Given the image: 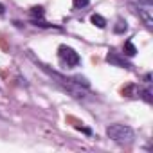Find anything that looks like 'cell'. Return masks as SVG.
I'll return each mask as SVG.
<instances>
[{
	"label": "cell",
	"instance_id": "6da1fadb",
	"mask_svg": "<svg viewBox=\"0 0 153 153\" xmlns=\"http://www.w3.org/2000/svg\"><path fill=\"white\" fill-rule=\"evenodd\" d=\"M38 65H40V68L43 70V72H47L51 78H54L59 85H63L74 97H85V92L81 90V87L83 88H88L90 87V83H88V79L87 78H81V76H74V78H65L63 74H59V72H56V70H51L47 65H43V63H40V61H36Z\"/></svg>",
	"mask_w": 153,
	"mask_h": 153
},
{
	"label": "cell",
	"instance_id": "7a4b0ae2",
	"mask_svg": "<svg viewBox=\"0 0 153 153\" xmlns=\"http://www.w3.org/2000/svg\"><path fill=\"white\" fill-rule=\"evenodd\" d=\"M106 135H108L114 142H117V144H130V142H133V139H135L133 128H130V126H126V124H110V126L106 128Z\"/></svg>",
	"mask_w": 153,
	"mask_h": 153
},
{
	"label": "cell",
	"instance_id": "3957f363",
	"mask_svg": "<svg viewBox=\"0 0 153 153\" xmlns=\"http://www.w3.org/2000/svg\"><path fill=\"white\" fill-rule=\"evenodd\" d=\"M58 56H59V59H61L67 67H78V65L81 63L79 54L76 52L72 47H67V45H59V47H58Z\"/></svg>",
	"mask_w": 153,
	"mask_h": 153
},
{
	"label": "cell",
	"instance_id": "277c9868",
	"mask_svg": "<svg viewBox=\"0 0 153 153\" xmlns=\"http://www.w3.org/2000/svg\"><path fill=\"white\" fill-rule=\"evenodd\" d=\"M106 61H108L110 65H114V67L131 68V63H130V61H126V59H124V56H119V54H117V52H114V51H110V52L106 54Z\"/></svg>",
	"mask_w": 153,
	"mask_h": 153
},
{
	"label": "cell",
	"instance_id": "5b68a950",
	"mask_svg": "<svg viewBox=\"0 0 153 153\" xmlns=\"http://www.w3.org/2000/svg\"><path fill=\"white\" fill-rule=\"evenodd\" d=\"M137 15L140 16V20L144 22L146 27H153V16H151V9H149V6H142V4H139V7H137Z\"/></svg>",
	"mask_w": 153,
	"mask_h": 153
},
{
	"label": "cell",
	"instance_id": "8992f818",
	"mask_svg": "<svg viewBox=\"0 0 153 153\" xmlns=\"http://www.w3.org/2000/svg\"><path fill=\"white\" fill-rule=\"evenodd\" d=\"M90 22H92L96 27H99V29H105V27H106V24H108V22H106V18H105V16H101V15H97V13H94V15L90 16Z\"/></svg>",
	"mask_w": 153,
	"mask_h": 153
},
{
	"label": "cell",
	"instance_id": "52a82bcc",
	"mask_svg": "<svg viewBox=\"0 0 153 153\" xmlns=\"http://www.w3.org/2000/svg\"><path fill=\"white\" fill-rule=\"evenodd\" d=\"M126 31H128V24H126V20L117 18V22H115V25H114V33H115V34H124Z\"/></svg>",
	"mask_w": 153,
	"mask_h": 153
},
{
	"label": "cell",
	"instance_id": "ba28073f",
	"mask_svg": "<svg viewBox=\"0 0 153 153\" xmlns=\"http://www.w3.org/2000/svg\"><path fill=\"white\" fill-rule=\"evenodd\" d=\"M124 54H126V56H130V58L137 54V47H135L130 40H128V42H124Z\"/></svg>",
	"mask_w": 153,
	"mask_h": 153
},
{
	"label": "cell",
	"instance_id": "9c48e42d",
	"mask_svg": "<svg viewBox=\"0 0 153 153\" xmlns=\"http://www.w3.org/2000/svg\"><path fill=\"white\" fill-rule=\"evenodd\" d=\"M43 15H45V11H43V7H40V6H34V7H31V16L36 20V18H43Z\"/></svg>",
	"mask_w": 153,
	"mask_h": 153
},
{
	"label": "cell",
	"instance_id": "30bf717a",
	"mask_svg": "<svg viewBox=\"0 0 153 153\" xmlns=\"http://www.w3.org/2000/svg\"><path fill=\"white\" fill-rule=\"evenodd\" d=\"M139 88L135 87V85H130V87H126V88H123V96H130V97H135V96H139V92H137Z\"/></svg>",
	"mask_w": 153,
	"mask_h": 153
},
{
	"label": "cell",
	"instance_id": "8fae6325",
	"mask_svg": "<svg viewBox=\"0 0 153 153\" xmlns=\"http://www.w3.org/2000/svg\"><path fill=\"white\" fill-rule=\"evenodd\" d=\"M139 94H140V97L146 101V103H151L153 101V97H151V90L149 88H144V90H139Z\"/></svg>",
	"mask_w": 153,
	"mask_h": 153
},
{
	"label": "cell",
	"instance_id": "7c38bea8",
	"mask_svg": "<svg viewBox=\"0 0 153 153\" xmlns=\"http://www.w3.org/2000/svg\"><path fill=\"white\" fill-rule=\"evenodd\" d=\"M90 4V0H72V6L76 9H81V7H87Z\"/></svg>",
	"mask_w": 153,
	"mask_h": 153
},
{
	"label": "cell",
	"instance_id": "4fadbf2b",
	"mask_svg": "<svg viewBox=\"0 0 153 153\" xmlns=\"http://www.w3.org/2000/svg\"><path fill=\"white\" fill-rule=\"evenodd\" d=\"M139 4H142V6H153V0H139Z\"/></svg>",
	"mask_w": 153,
	"mask_h": 153
},
{
	"label": "cell",
	"instance_id": "5bb4252c",
	"mask_svg": "<svg viewBox=\"0 0 153 153\" xmlns=\"http://www.w3.org/2000/svg\"><path fill=\"white\" fill-rule=\"evenodd\" d=\"M76 128H78V130H81V131H85L87 135H90V133H92V131H90L88 128H83V126H76Z\"/></svg>",
	"mask_w": 153,
	"mask_h": 153
},
{
	"label": "cell",
	"instance_id": "9a60e30c",
	"mask_svg": "<svg viewBox=\"0 0 153 153\" xmlns=\"http://www.w3.org/2000/svg\"><path fill=\"white\" fill-rule=\"evenodd\" d=\"M144 81H146V83H151V74H146V76H144Z\"/></svg>",
	"mask_w": 153,
	"mask_h": 153
},
{
	"label": "cell",
	"instance_id": "2e32d148",
	"mask_svg": "<svg viewBox=\"0 0 153 153\" xmlns=\"http://www.w3.org/2000/svg\"><path fill=\"white\" fill-rule=\"evenodd\" d=\"M4 11H6V7H4V4H0V15H4Z\"/></svg>",
	"mask_w": 153,
	"mask_h": 153
}]
</instances>
